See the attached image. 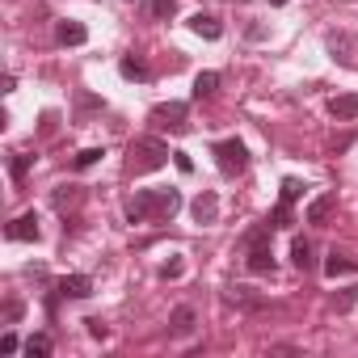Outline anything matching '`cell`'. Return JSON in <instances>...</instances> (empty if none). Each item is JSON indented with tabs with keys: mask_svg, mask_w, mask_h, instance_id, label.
<instances>
[{
	"mask_svg": "<svg viewBox=\"0 0 358 358\" xmlns=\"http://www.w3.org/2000/svg\"><path fill=\"white\" fill-rule=\"evenodd\" d=\"M291 266H295L299 274L316 270V257H312V241H303V236H295V241H291Z\"/></svg>",
	"mask_w": 358,
	"mask_h": 358,
	"instance_id": "cell-13",
	"label": "cell"
},
{
	"mask_svg": "<svg viewBox=\"0 0 358 358\" xmlns=\"http://www.w3.org/2000/svg\"><path fill=\"white\" fill-rule=\"evenodd\" d=\"M148 13H152V17H173V13H177V0H152Z\"/></svg>",
	"mask_w": 358,
	"mask_h": 358,
	"instance_id": "cell-25",
	"label": "cell"
},
{
	"mask_svg": "<svg viewBox=\"0 0 358 358\" xmlns=\"http://www.w3.org/2000/svg\"><path fill=\"white\" fill-rule=\"evenodd\" d=\"M228 299H232V303H241V308H262V295H253L249 287H232V291H228Z\"/></svg>",
	"mask_w": 358,
	"mask_h": 358,
	"instance_id": "cell-20",
	"label": "cell"
},
{
	"mask_svg": "<svg viewBox=\"0 0 358 358\" xmlns=\"http://www.w3.org/2000/svg\"><path fill=\"white\" fill-rule=\"evenodd\" d=\"M30 164H34V156H26V152H17V156H13V164H9V173H13V182H26V173H30Z\"/></svg>",
	"mask_w": 358,
	"mask_h": 358,
	"instance_id": "cell-22",
	"label": "cell"
},
{
	"mask_svg": "<svg viewBox=\"0 0 358 358\" xmlns=\"http://www.w3.org/2000/svg\"><path fill=\"white\" fill-rule=\"evenodd\" d=\"M93 295V278L89 274H68L59 278V299H89Z\"/></svg>",
	"mask_w": 358,
	"mask_h": 358,
	"instance_id": "cell-8",
	"label": "cell"
},
{
	"mask_svg": "<svg viewBox=\"0 0 358 358\" xmlns=\"http://www.w3.org/2000/svg\"><path fill=\"white\" fill-rule=\"evenodd\" d=\"M333 207H337V194L329 190V194H320V199H312V203H308V215H303V220L320 228V224H324V220L333 215Z\"/></svg>",
	"mask_w": 358,
	"mask_h": 358,
	"instance_id": "cell-12",
	"label": "cell"
},
{
	"mask_svg": "<svg viewBox=\"0 0 358 358\" xmlns=\"http://www.w3.org/2000/svg\"><path fill=\"white\" fill-rule=\"evenodd\" d=\"M17 316H22V303H17V299H9V303H5V320H17Z\"/></svg>",
	"mask_w": 358,
	"mask_h": 358,
	"instance_id": "cell-31",
	"label": "cell"
},
{
	"mask_svg": "<svg viewBox=\"0 0 358 358\" xmlns=\"http://www.w3.org/2000/svg\"><path fill=\"white\" fill-rule=\"evenodd\" d=\"M85 324H89V333H93V337H97V341H106V337H110V324H106V320H101V316H89V320H85Z\"/></svg>",
	"mask_w": 358,
	"mask_h": 358,
	"instance_id": "cell-27",
	"label": "cell"
},
{
	"mask_svg": "<svg viewBox=\"0 0 358 358\" xmlns=\"http://www.w3.org/2000/svg\"><path fill=\"white\" fill-rule=\"evenodd\" d=\"M38 236H43V228H38V215H34V211L17 215V220L5 228V241H38Z\"/></svg>",
	"mask_w": 358,
	"mask_h": 358,
	"instance_id": "cell-5",
	"label": "cell"
},
{
	"mask_svg": "<svg viewBox=\"0 0 358 358\" xmlns=\"http://www.w3.org/2000/svg\"><path fill=\"white\" fill-rule=\"evenodd\" d=\"M194 320H199V316H194V308H190V303L173 308V316H169V333H173V337H190V333L199 329Z\"/></svg>",
	"mask_w": 358,
	"mask_h": 358,
	"instance_id": "cell-9",
	"label": "cell"
},
{
	"mask_svg": "<svg viewBox=\"0 0 358 358\" xmlns=\"http://www.w3.org/2000/svg\"><path fill=\"white\" fill-rule=\"evenodd\" d=\"M152 127L156 131H173V135H182L190 122H186V101H164L152 110Z\"/></svg>",
	"mask_w": 358,
	"mask_h": 358,
	"instance_id": "cell-4",
	"label": "cell"
},
{
	"mask_svg": "<svg viewBox=\"0 0 358 358\" xmlns=\"http://www.w3.org/2000/svg\"><path fill=\"white\" fill-rule=\"evenodd\" d=\"M55 38H59V47H85V43H89V30H85L80 22H72V17H64V22L55 26Z\"/></svg>",
	"mask_w": 358,
	"mask_h": 358,
	"instance_id": "cell-10",
	"label": "cell"
},
{
	"mask_svg": "<svg viewBox=\"0 0 358 358\" xmlns=\"http://www.w3.org/2000/svg\"><path fill=\"white\" fill-rule=\"evenodd\" d=\"M182 211V190L173 186H152V190H135L127 203V220L131 224H152V220H173Z\"/></svg>",
	"mask_w": 358,
	"mask_h": 358,
	"instance_id": "cell-1",
	"label": "cell"
},
{
	"mask_svg": "<svg viewBox=\"0 0 358 358\" xmlns=\"http://www.w3.org/2000/svg\"><path fill=\"white\" fill-rule=\"evenodd\" d=\"M169 143H160L156 135H143V139H135L131 143V152H127V173L131 177H139V173H156V169H164L169 164Z\"/></svg>",
	"mask_w": 358,
	"mask_h": 358,
	"instance_id": "cell-2",
	"label": "cell"
},
{
	"mask_svg": "<svg viewBox=\"0 0 358 358\" xmlns=\"http://www.w3.org/2000/svg\"><path fill=\"white\" fill-rule=\"evenodd\" d=\"M101 156H106L101 148H85V152H76V156H72V169H93Z\"/></svg>",
	"mask_w": 358,
	"mask_h": 358,
	"instance_id": "cell-21",
	"label": "cell"
},
{
	"mask_svg": "<svg viewBox=\"0 0 358 358\" xmlns=\"http://www.w3.org/2000/svg\"><path fill=\"white\" fill-rule=\"evenodd\" d=\"M270 224H274V228H287V224H291V203H278L274 215H270Z\"/></svg>",
	"mask_w": 358,
	"mask_h": 358,
	"instance_id": "cell-26",
	"label": "cell"
},
{
	"mask_svg": "<svg viewBox=\"0 0 358 358\" xmlns=\"http://www.w3.org/2000/svg\"><path fill=\"white\" fill-rule=\"evenodd\" d=\"M215 89H220V72H199V76H194V101L215 97Z\"/></svg>",
	"mask_w": 358,
	"mask_h": 358,
	"instance_id": "cell-16",
	"label": "cell"
},
{
	"mask_svg": "<svg viewBox=\"0 0 358 358\" xmlns=\"http://www.w3.org/2000/svg\"><path fill=\"white\" fill-rule=\"evenodd\" d=\"M211 156H215V164H220L224 177H241V173L249 169V148H245L241 139H220V143L211 148Z\"/></svg>",
	"mask_w": 358,
	"mask_h": 358,
	"instance_id": "cell-3",
	"label": "cell"
},
{
	"mask_svg": "<svg viewBox=\"0 0 358 358\" xmlns=\"http://www.w3.org/2000/svg\"><path fill=\"white\" fill-rule=\"evenodd\" d=\"M85 194H80V186H55V194H51V203H55V211H68V207H76Z\"/></svg>",
	"mask_w": 358,
	"mask_h": 358,
	"instance_id": "cell-17",
	"label": "cell"
},
{
	"mask_svg": "<svg viewBox=\"0 0 358 358\" xmlns=\"http://www.w3.org/2000/svg\"><path fill=\"white\" fill-rule=\"evenodd\" d=\"M190 30H194L199 38H207V43L224 38V26H220V17H211V13H194V17H190Z\"/></svg>",
	"mask_w": 358,
	"mask_h": 358,
	"instance_id": "cell-11",
	"label": "cell"
},
{
	"mask_svg": "<svg viewBox=\"0 0 358 358\" xmlns=\"http://www.w3.org/2000/svg\"><path fill=\"white\" fill-rule=\"evenodd\" d=\"M245 266H249V274H274V253H270V245H249V249H245Z\"/></svg>",
	"mask_w": 358,
	"mask_h": 358,
	"instance_id": "cell-7",
	"label": "cell"
},
{
	"mask_svg": "<svg viewBox=\"0 0 358 358\" xmlns=\"http://www.w3.org/2000/svg\"><path fill=\"white\" fill-rule=\"evenodd\" d=\"M270 5H274V9H282V5H287V0H270Z\"/></svg>",
	"mask_w": 358,
	"mask_h": 358,
	"instance_id": "cell-32",
	"label": "cell"
},
{
	"mask_svg": "<svg viewBox=\"0 0 358 358\" xmlns=\"http://www.w3.org/2000/svg\"><path fill=\"white\" fill-rule=\"evenodd\" d=\"M0 350H5V354H13V350H26V345L17 341V333H5V337H0Z\"/></svg>",
	"mask_w": 358,
	"mask_h": 358,
	"instance_id": "cell-30",
	"label": "cell"
},
{
	"mask_svg": "<svg viewBox=\"0 0 358 358\" xmlns=\"http://www.w3.org/2000/svg\"><path fill=\"white\" fill-rule=\"evenodd\" d=\"M190 211H194V224H215L220 220V199H215V190H203L194 203H190Z\"/></svg>",
	"mask_w": 358,
	"mask_h": 358,
	"instance_id": "cell-6",
	"label": "cell"
},
{
	"mask_svg": "<svg viewBox=\"0 0 358 358\" xmlns=\"http://www.w3.org/2000/svg\"><path fill=\"white\" fill-rule=\"evenodd\" d=\"M51 350H55V341H51L47 333H34V337H26V354H30V358H47Z\"/></svg>",
	"mask_w": 358,
	"mask_h": 358,
	"instance_id": "cell-19",
	"label": "cell"
},
{
	"mask_svg": "<svg viewBox=\"0 0 358 358\" xmlns=\"http://www.w3.org/2000/svg\"><path fill=\"white\" fill-rule=\"evenodd\" d=\"M324 274H329V278H341V274H358V257H350V253H337V249H333V253L324 257Z\"/></svg>",
	"mask_w": 358,
	"mask_h": 358,
	"instance_id": "cell-14",
	"label": "cell"
},
{
	"mask_svg": "<svg viewBox=\"0 0 358 358\" xmlns=\"http://www.w3.org/2000/svg\"><path fill=\"white\" fill-rule=\"evenodd\" d=\"M329 114H333L337 122L358 118V93H341V97H333V101H329Z\"/></svg>",
	"mask_w": 358,
	"mask_h": 358,
	"instance_id": "cell-15",
	"label": "cell"
},
{
	"mask_svg": "<svg viewBox=\"0 0 358 358\" xmlns=\"http://www.w3.org/2000/svg\"><path fill=\"white\" fill-rule=\"evenodd\" d=\"M358 303V287H350V291H341V295H333V312H350Z\"/></svg>",
	"mask_w": 358,
	"mask_h": 358,
	"instance_id": "cell-23",
	"label": "cell"
},
{
	"mask_svg": "<svg viewBox=\"0 0 358 358\" xmlns=\"http://www.w3.org/2000/svg\"><path fill=\"white\" fill-rule=\"evenodd\" d=\"M118 72H122L127 80H148V64L135 59V55H122V59H118Z\"/></svg>",
	"mask_w": 358,
	"mask_h": 358,
	"instance_id": "cell-18",
	"label": "cell"
},
{
	"mask_svg": "<svg viewBox=\"0 0 358 358\" xmlns=\"http://www.w3.org/2000/svg\"><path fill=\"white\" fill-rule=\"evenodd\" d=\"M303 190H308L303 182H295V177H287V182H282V199H278V203H295V199H299Z\"/></svg>",
	"mask_w": 358,
	"mask_h": 358,
	"instance_id": "cell-24",
	"label": "cell"
},
{
	"mask_svg": "<svg viewBox=\"0 0 358 358\" xmlns=\"http://www.w3.org/2000/svg\"><path fill=\"white\" fill-rule=\"evenodd\" d=\"M182 270H186V266L173 257V262H164V266H160V278H182Z\"/></svg>",
	"mask_w": 358,
	"mask_h": 358,
	"instance_id": "cell-28",
	"label": "cell"
},
{
	"mask_svg": "<svg viewBox=\"0 0 358 358\" xmlns=\"http://www.w3.org/2000/svg\"><path fill=\"white\" fill-rule=\"evenodd\" d=\"M173 164L182 169V173H194V160H190V152H173Z\"/></svg>",
	"mask_w": 358,
	"mask_h": 358,
	"instance_id": "cell-29",
	"label": "cell"
}]
</instances>
